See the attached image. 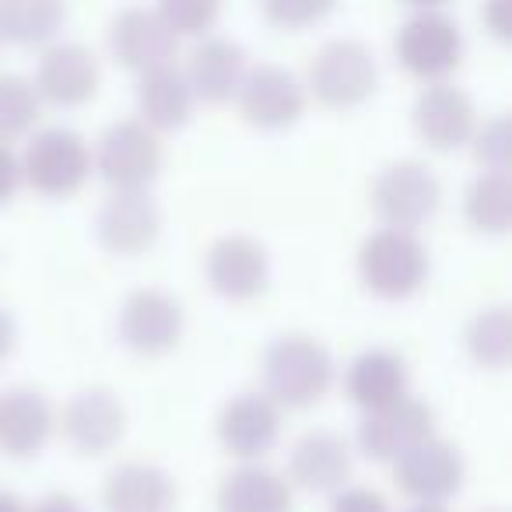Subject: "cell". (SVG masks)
<instances>
[{"instance_id":"25","label":"cell","mask_w":512,"mask_h":512,"mask_svg":"<svg viewBox=\"0 0 512 512\" xmlns=\"http://www.w3.org/2000/svg\"><path fill=\"white\" fill-rule=\"evenodd\" d=\"M137 102H141V113L148 127H176V123H183L193 106V88L186 81V71L176 64L141 71Z\"/></svg>"},{"instance_id":"18","label":"cell","mask_w":512,"mask_h":512,"mask_svg":"<svg viewBox=\"0 0 512 512\" xmlns=\"http://www.w3.org/2000/svg\"><path fill=\"white\" fill-rule=\"evenodd\" d=\"M95 81H99V64L85 43H53L39 57L36 85L46 99L71 106L95 92Z\"/></svg>"},{"instance_id":"37","label":"cell","mask_w":512,"mask_h":512,"mask_svg":"<svg viewBox=\"0 0 512 512\" xmlns=\"http://www.w3.org/2000/svg\"><path fill=\"white\" fill-rule=\"evenodd\" d=\"M11 344H15V320L4 306H0V355H8Z\"/></svg>"},{"instance_id":"33","label":"cell","mask_w":512,"mask_h":512,"mask_svg":"<svg viewBox=\"0 0 512 512\" xmlns=\"http://www.w3.org/2000/svg\"><path fill=\"white\" fill-rule=\"evenodd\" d=\"M323 11H327V4H313V0H271L267 4V15L285 25H302L309 18L323 15Z\"/></svg>"},{"instance_id":"39","label":"cell","mask_w":512,"mask_h":512,"mask_svg":"<svg viewBox=\"0 0 512 512\" xmlns=\"http://www.w3.org/2000/svg\"><path fill=\"white\" fill-rule=\"evenodd\" d=\"M407 512H442L439 505H414V509H407Z\"/></svg>"},{"instance_id":"36","label":"cell","mask_w":512,"mask_h":512,"mask_svg":"<svg viewBox=\"0 0 512 512\" xmlns=\"http://www.w3.org/2000/svg\"><path fill=\"white\" fill-rule=\"evenodd\" d=\"M32 512H85V509H81V502L74 495L53 491V495H46L43 502H36V509H32Z\"/></svg>"},{"instance_id":"32","label":"cell","mask_w":512,"mask_h":512,"mask_svg":"<svg viewBox=\"0 0 512 512\" xmlns=\"http://www.w3.org/2000/svg\"><path fill=\"white\" fill-rule=\"evenodd\" d=\"M330 512H390L386 509V498L379 491L365 488V484H355V488H344L341 495L334 498Z\"/></svg>"},{"instance_id":"19","label":"cell","mask_w":512,"mask_h":512,"mask_svg":"<svg viewBox=\"0 0 512 512\" xmlns=\"http://www.w3.org/2000/svg\"><path fill=\"white\" fill-rule=\"evenodd\" d=\"M221 512H288L292 488L274 467L264 463H239L218 484Z\"/></svg>"},{"instance_id":"24","label":"cell","mask_w":512,"mask_h":512,"mask_svg":"<svg viewBox=\"0 0 512 512\" xmlns=\"http://www.w3.org/2000/svg\"><path fill=\"white\" fill-rule=\"evenodd\" d=\"M404 386H407V365L397 351L365 348L362 355L351 358L348 393L358 400V404H365V411L404 397Z\"/></svg>"},{"instance_id":"26","label":"cell","mask_w":512,"mask_h":512,"mask_svg":"<svg viewBox=\"0 0 512 512\" xmlns=\"http://www.w3.org/2000/svg\"><path fill=\"white\" fill-rule=\"evenodd\" d=\"M64 8L57 0H0V32L15 43H36L57 32Z\"/></svg>"},{"instance_id":"9","label":"cell","mask_w":512,"mask_h":512,"mask_svg":"<svg viewBox=\"0 0 512 512\" xmlns=\"http://www.w3.org/2000/svg\"><path fill=\"white\" fill-rule=\"evenodd\" d=\"M302 81L292 67L264 60L256 64L246 78L239 81V106L242 113L253 123H264V127H281V123H292L302 113Z\"/></svg>"},{"instance_id":"15","label":"cell","mask_w":512,"mask_h":512,"mask_svg":"<svg viewBox=\"0 0 512 512\" xmlns=\"http://www.w3.org/2000/svg\"><path fill=\"white\" fill-rule=\"evenodd\" d=\"M414 123H418L421 137L432 141L435 148H453V144L467 141V134L474 130V102L463 88L449 85V81H432L418 92Z\"/></svg>"},{"instance_id":"2","label":"cell","mask_w":512,"mask_h":512,"mask_svg":"<svg viewBox=\"0 0 512 512\" xmlns=\"http://www.w3.org/2000/svg\"><path fill=\"white\" fill-rule=\"evenodd\" d=\"M358 271L365 285L379 295H407L421 285L428 271V253L411 228L383 225L358 246Z\"/></svg>"},{"instance_id":"29","label":"cell","mask_w":512,"mask_h":512,"mask_svg":"<svg viewBox=\"0 0 512 512\" xmlns=\"http://www.w3.org/2000/svg\"><path fill=\"white\" fill-rule=\"evenodd\" d=\"M39 116V92L29 78L0 71V134H22Z\"/></svg>"},{"instance_id":"30","label":"cell","mask_w":512,"mask_h":512,"mask_svg":"<svg viewBox=\"0 0 512 512\" xmlns=\"http://www.w3.org/2000/svg\"><path fill=\"white\" fill-rule=\"evenodd\" d=\"M158 18L169 25V32H204L207 25L218 18V4L214 0H165L158 8Z\"/></svg>"},{"instance_id":"4","label":"cell","mask_w":512,"mask_h":512,"mask_svg":"<svg viewBox=\"0 0 512 512\" xmlns=\"http://www.w3.org/2000/svg\"><path fill=\"white\" fill-rule=\"evenodd\" d=\"M18 169L25 172L36 190L43 193H71L85 183L92 169V155L78 130L71 127H46L25 148Z\"/></svg>"},{"instance_id":"11","label":"cell","mask_w":512,"mask_h":512,"mask_svg":"<svg viewBox=\"0 0 512 512\" xmlns=\"http://www.w3.org/2000/svg\"><path fill=\"white\" fill-rule=\"evenodd\" d=\"M120 330L127 344L141 351H165L176 344L183 330V309L162 288H134L123 299L120 309Z\"/></svg>"},{"instance_id":"14","label":"cell","mask_w":512,"mask_h":512,"mask_svg":"<svg viewBox=\"0 0 512 512\" xmlns=\"http://www.w3.org/2000/svg\"><path fill=\"white\" fill-rule=\"evenodd\" d=\"M278 425V404H274V397H267L260 390L235 393L232 400H225V407L218 414L221 442L239 456L264 453L274 442V435H278Z\"/></svg>"},{"instance_id":"8","label":"cell","mask_w":512,"mask_h":512,"mask_svg":"<svg viewBox=\"0 0 512 512\" xmlns=\"http://www.w3.org/2000/svg\"><path fill=\"white\" fill-rule=\"evenodd\" d=\"M463 477V456L460 449L449 439H439V435H425L414 446H407L404 453L397 456V484L414 498H425L435 502V498H446L449 491H456Z\"/></svg>"},{"instance_id":"20","label":"cell","mask_w":512,"mask_h":512,"mask_svg":"<svg viewBox=\"0 0 512 512\" xmlns=\"http://www.w3.org/2000/svg\"><path fill=\"white\" fill-rule=\"evenodd\" d=\"M53 428V407L36 386H11L0 393V449L32 453Z\"/></svg>"},{"instance_id":"34","label":"cell","mask_w":512,"mask_h":512,"mask_svg":"<svg viewBox=\"0 0 512 512\" xmlns=\"http://www.w3.org/2000/svg\"><path fill=\"white\" fill-rule=\"evenodd\" d=\"M18 172H22V169H18V158H15V151H11V144L0 141V200L15 190Z\"/></svg>"},{"instance_id":"28","label":"cell","mask_w":512,"mask_h":512,"mask_svg":"<svg viewBox=\"0 0 512 512\" xmlns=\"http://www.w3.org/2000/svg\"><path fill=\"white\" fill-rule=\"evenodd\" d=\"M467 348L474 351L477 362L505 365V358H509V309L488 306L474 313V320L467 323Z\"/></svg>"},{"instance_id":"35","label":"cell","mask_w":512,"mask_h":512,"mask_svg":"<svg viewBox=\"0 0 512 512\" xmlns=\"http://www.w3.org/2000/svg\"><path fill=\"white\" fill-rule=\"evenodd\" d=\"M484 18L495 25L498 36H509V29H512V4H509V0H495V4H488V8H484Z\"/></svg>"},{"instance_id":"23","label":"cell","mask_w":512,"mask_h":512,"mask_svg":"<svg viewBox=\"0 0 512 512\" xmlns=\"http://www.w3.org/2000/svg\"><path fill=\"white\" fill-rule=\"evenodd\" d=\"M242 64H246V53L239 43H232L228 36H207L193 46L186 81L204 99H228L242 81Z\"/></svg>"},{"instance_id":"6","label":"cell","mask_w":512,"mask_h":512,"mask_svg":"<svg viewBox=\"0 0 512 512\" xmlns=\"http://www.w3.org/2000/svg\"><path fill=\"white\" fill-rule=\"evenodd\" d=\"M463 50L460 25L442 8H414L397 29V53L414 74L439 78L456 67Z\"/></svg>"},{"instance_id":"21","label":"cell","mask_w":512,"mask_h":512,"mask_svg":"<svg viewBox=\"0 0 512 512\" xmlns=\"http://www.w3.org/2000/svg\"><path fill=\"white\" fill-rule=\"evenodd\" d=\"M158 232V207L144 190H116L99 207V235L109 249L134 253Z\"/></svg>"},{"instance_id":"10","label":"cell","mask_w":512,"mask_h":512,"mask_svg":"<svg viewBox=\"0 0 512 512\" xmlns=\"http://www.w3.org/2000/svg\"><path fill=\"white\" fill-rule=\"evenodd\" d=\"M425 435H432V407L407 393L390 404L369 407L358 421V439L372 456H400Z\"/></svg>"},{"instance_id":"7","label":"cell","mask_w":512,"mask_h":512,"mask_svg":"<svg viewBox=\"0 0 512 512\" xmlns=\"http://www.w3.org/2000/svg\"><path fill=\"white\" fill-rule=\"evenodd\" d=\"M372 207L393 228L418 225L439 207V179L418 158H397L379 169L372 183Z\"/></svg>"},{"instance_id":"12","label":"cell","mask_w":512,"mask_h":512,"mask_svg":"<svg viewBox=\"0 0 512 512\" xmlns=\"http://www.w3.org/2000/svg\"><path fill=\"white\" fill-rule=\"evenodd\" d=\"M207 278L218 292L246 299L267 281V249L246 232L221 235L207 249Z\"/></svg>"},{"instance_id":"3","label":"cell","mask_w":512,"mask_h":512,"mask_svg":"<svg viewBox=\"0 0 512 512\" xmlns=\"http://www.w3.org/2000/svg\"><path fill=\"white\" fill-rule=\"evenodd\" d=\"M309 85L330 106L362 102L376 85V57L362 39H327L309 60Z\"/></svg>"},{"instance_id":"17","label":"cell","mask_w":512,"mask_h":512,"mask_svg":"<svg viewBox=\"0 0 512 512\" xmlns=\"http://www.w3.org/2000/svg\"><path fill=\"white\" fill-rule=\"evenodd\" d=\"M123 404L109 386H85L64 404V435L78 449L99 453L120 435Z\"/></svg>"},{"instance_id":"1","label":"cell","mask_w":512,"mask_h":512,"mask_svg":"<svg viewBox=\"0 0 512 512\" xmlns=\"http://www.w3.org/2000/svg\"><path fill=\"white\" fill-rule=\"evenodd\" d=\"M264 376L267 390L285 404H309L316 400L334 379V358L327 344L313 334H281L264 351Z\"/></svg>"},{"instance_id":"13","label":"cell","mask_w":512,"mask_h":512,"mask_svg":"<svg viewBox=\"0 0 512 512\" xmlns=\"http://www.w3.org/2000/svg\"><path fill=\"white\" fill-rule=\"evenodd\" d=\"M109 46H113L116 60L137 67V71H151V67L172 64L176 36H172L169 25L158 18V11L127 8L109 25Z\"/></svg>"},{"instance_id":"16","label":"cell","mask_w":512,"mask_h":512,"mask_svg":"<svg viewBox=\"0 0 512 512\" xmlns=\"http://www.w3.org/2000/svg\"><path fill=\"white\" fill-rule=\"evenodd\" d=\"M109 512H165L172 505V477L158 463L123 460L102 484Z\"/></svg>"},{"instance_id":"5","label":"cell","mask_w":512,"mask_h":512,"mask_svg":"<svg viewBox=\"0 0 512 512\" xmlns=\"http://www.w3.org/2000/svg\"><path fill=\"white\" fill-rule=\"evenodd\" d=\"M99 169L116 190H141L162 165V141L144 120H116L99 137Z\"/></svg>"},{"instance_id":"27","label":"cell","mask_w":512,"mask_h":512,"mask_svg":"<svg viewBox=\"0 0 512 512\" xmlns=\"http://www.w3.org/2000/svg\"><path fill=\"white\" fill-rule=\"evenodd\" d=\"M467 218L481 228L509 225V176L505 172H481L467 186Z\"/></svg>"},{"instance_id":"38","label":"cell","mask_w":512,"mask_h":512,"mask_svg":"<svg viewBox=\"0 0 512 512\" xmlns=\"http://www.w3.org/2000/svg\"><path fill=\"white\" fill-rule=\"evenodd\" d=\"M0 512H29V509H25V502L15 495V491L0 488Z\"/></svg>"},{"instance_id":"31","label":"cell","mask_w":512,"mask_h":512,"mask_svg":"<svg viewBox=\"0 0 512 512\" xmlns=\"http://www.w3.org/2000/svg\"><path fill=\"white\" fill-rule=\"evenodd\" d=\"M477 158L488 165V172H505V155H509V120L495 116L477 130V144H474Z\"/></svg>"},{"instance_id":"22","label":"cell","mask_w":512,"mask_h":512,"mask_svg":"<svg viewBox=\"0 0 512 512\" xmlns=\"http://www.w3.org/2000/svg\"><path fill=\"white\" fill-rule=\"evenodd\" d=\"M292 477L306 488H334L351 470V446L330 428H313L292 446Z\"/></svg>"}]
</instances>
